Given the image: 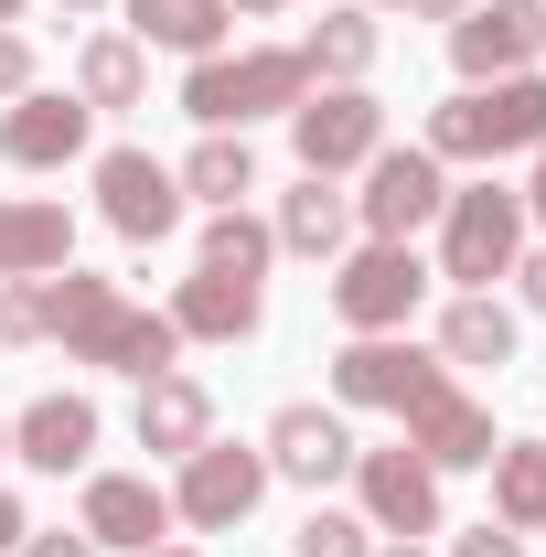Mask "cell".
Wrapping results in <instances>:
<instances>
[{
  "label": "cell",
  "mask_w": 546,
  "mask_h": 557,
  "mask_svg": "<svg viewBox=\"0 0 546 557\" xmlns=\"http://www.w3.org/2000/svg\"><path fill=\"white\" fill-rule=\"evenodd\" d=\"M44 333L65 344V364H108V375H139V386L183 364L172 311H150V300H129L119 278H86V269L44 278Z\"/></svg>",
  "instance_id": "obj_1"
},
{
  "label": "cell",
  "mask_w": 546,
  "mask_h": 557,
  "mask_svg": "<svg viewBox=\"0 0 546 557\" xmlns=\"http://www.w3.org/2000/svg\"><path fill=\"white\" fill-rule=\"evenodd\" d=\"M429 161H514V150H546V65L536 75H493V86H461V97H439L429 108V129H418Z\"/></svg>",
  "instance_id": "obj_2"
},
{
  "label": "cell",
  "mask_w": 546,
  "mask_h": 557,
  "mask_svg": "<svg viewBox=\"0 0 546 557\" xmlns=\"http://www.w3.org/2000/svg\"><path fill=\"white\" fill-rule=\"evenodd\" d=\"M311 97V65L300 44H247V54H204L183 75V119L194 129H258V119H289Z\"/></svg>",
  "instance_id": "obj_3"
},
{
  "label": "cell",
  "mask_w": 546,
  "mask_h": 557,
  "mask_svg": "<svg viewBox=\"0 0 546 557\" xmlns=\"http://www.w3.org/2000/svg\"><path fill=\"white\" fill-rule=\"evenodd\" d=\"M525 247H536L525 194L482 172V183H450V205H439V258H429V269L450 278V289H493V278H514Z\"/></svg>",
  "instance_id": "obj_4"
},
{
  "label": "cell",
  "mask_w": 546,
  "mask_h": 557,
  "mask_svg": "<svg viewBox=\"0 0 546 557\" xmlns=\"http://www.w3.org/2000/svg\"><path fill=\"white\" fill-rule=\"evenodd\" d=\"M429 258H418L408 236H364V247H343L333 258V322L343 333H408L418 300H429Z\"/></svg>",
  "instance_id": "obj_5"
},
{
  "label": "cell",
  "mask_w": 546,
  "mask_h": 557,
  "mask_svg": "<svg viewBox=\"0 0 546 557\" xmlns=\"http://www.w3.org/2000/svg\"><path fill=\"white\" fill-rule=\"evenodd\" d=\"M258 504H269V450L258 440H204V450L172 461V525H194V536H236Z\"/></svg>",
  "instance_id": "obj_6"
},
{
  "label": "cell",
  "mask_w": 546,
  "mask_h": 557,
  "mask_svg": "<svg viewBox=\"0 0 546 557\" xmlns=\"http://www.w3.org/2000/svg\"><path fill=\"white\" fill-rule=\"evenodd\" d=\"M289 150H300V172H322V183L364 172V161L386 150V97H375V86H311V97L289 108Z\"/></svg>",
  "instance_id": "obj_7"
},
{
  "label": "cell",
  "mask_w": 546,
  "mask_h": 557,
  "mask_svg": "<svg viewBox=\"0 0 546 557\" xmlns=\"http://www.w3.org/2000/svg\"><path fill=\"white\" fill-rule=\"evenodd\" d=\"M439 205H450V161H429L418 139H386V150L364 161L353 236H408V247H418V225H439Z\"/></svg>",
  "instance_id": "obj_8"
},
{
  "label": "cell",
  "mask_w": 546,
  "mask_h": 557,
  "mask_svg": "<svg viewBox=\"0 0 546 557\" xmlns=\"http://www.w3.org/2000/svg\"><path fill=\"white\" fill-rule=\"evenodd\" d=\"M397 429H408V450L429 461V472H439V483L493 461V408H482V397L461 386V375H450V364H439V375L418 386L408 408H397Z\"/></svg>",
  "instance_id": "obj_9"
},
{
  "label": "cell",
  "mask_w": 546,
  "mask_h": 557,
  "mask_svg": "<svg viewBox=\"0 0 546 557\" xmlns=\"http://www.w3.org/2000/svg\"><path fill=\"white\" fill-rule=\"evenodd\" d=\"M343 483H353V515H364L375 536H408V547L439 536V472L418 461L408 440H397V450H353V472H343Z\"/></svg>",
  "instance_id": "obj_10"
},
{
  "label": "cell",
  "mask_w": 546,
  "mask_h": 557,
  "mask_svg": "<svg viewBox=\"0 0 546 557\" xmlns=\"http://www.w3.org/2000/svg\"><path fill=\"white\" fill-rule=\"evenodd\" d=\"M97 214H108V236H129V247H161L172 225H183V183H172V161L161 150H97Z\"/></svg>",
  "instance_id": "obj_11"
},
{
  "label": "cell",
  "mask_w": 546,
  "mask_h": 557,
  "mask_svg": "<svg viewBox=\"0 0 546 557\" xmlns=\"http://www.w3.org/2000/svg\"><path fill=\"white\" fill-rule=\"evenodd\" d=\"M546 65V0H472L450 22V75L493 86V75H536Z\"/></svg>",
  "instance_id": "obj_12"
},
{
  "label": "cell",
  "mask_w": 546,
  "mask_h": 557,
  "mask_svg": "<svg viewBox=\"0 0 546 557\" xmlns=\"http://www.w3.org/2000/svg\"><path fill=\"white\" fill-rule=\"evenodd\" d=\"M75 525L97 536V557H150V547H172V493L150 472H86Z\"/></svg>",
  "instance_id": "obj_13"
},
{
  "label": "cell",
  "mask_w": 546,
  "mask_h": 557,
  "mask_svg": "<svg viewBox=\"0 0 546 557\" xmlns=\"http://www.w3.org/2000/svg\"><path fill=\"white\" fill-rule=\"evenodd\" d=\"M258 450H269V483H300V493H333L343 472H353V429H343V408H322V397H289Z\"/></svg>",
  "instance_id": "obj_14"
},
{
  "label": "cell",
  "mask_w": 546,
  "mask_h": 557,
  "mask_svg": "<svg viewBox=\"0 0 546 557\" xmlns=\"http://www.w3.org/2000/svg\"><path fill=\"white\" fill-rule=\"evenodd\" d=\"M86 139H97V108H86V97L33 86V97L0 108V161H11V172H65V161H86Z\"/></svg>",
  "instance_id": "obj_15"
},
{
  "label": "cell",
  "mask_w": 546,
  "mask_h": 557,
  "mask_svg": "<svg viewBox=\"0 0 546 557\" xmlns=\"http://www.w3.org/2000/svg\"><path fill=\"white\" fill-rule=\"evenodd\" d=\"M439 375V354H418L408 333H353V344L333 354V408H408L418 386Z\"/></svg>",
  "instance_id": "obj_16"
},
{
  "label": "cell",
  "mask_w": 546,
  "mask_h": 557,
  "mask_svg": "<svg viewBox=\"0 0 546 557\" xmlns=\"http://www.w3.org/2000/svg\"><path fill=\"white\" fill-rule=\"evenodd\" d=\"M11 461L22 472H86L97 461V397H75V386H54V397H33V408H11Z\"/></svg>",
  "instance_id": "obj_17"
},
{
  "label": "cell",
  "mask_w": 546,
  "mask_h": 557,
  "mask_svg": "<svg viewBox=\"0 0 546 557\" xmlns=\"http://www.w3.org/2000/svg\"><path fill=\"white\" fill-rule=\"evenodd\" d=\"M172 333L183 344H247L258 322H269V278H225V269H194V278H172Z\"/></svg>",
  "instance_id": "obj_18"
},
{
  "label": "cell",
  "mask_w": 546,
  "mask_h": 557,
  "mask_svg": "<svg viewBox=\"0 0 546 557\" xmlns=\"http://www.w3.org/2000/svg\"><path fill=\"white\" fill-rule=\"evenodd\" d=\"M129 429H139V450H150V461H183V450H204V440H214V386L172 364V375H150V386H139Z\"/></svg>",
  "instance_id": "obj_19"
},
{
  "label": "cell",
  "mask_w": 546,
  "mask_h": 557,
  "mask_svg": "<svg viewBox=\"0 0 546 557\" xmlns=\"http://www.w3.org/2000/svg\"><path fill=\"white\" fill-rule=\"evenodd\" d=\"M75 269V214L54 194H0V278H54Z\"/></svg>",
  "instance_id": "obj_20"
},
{
  "label": "cell",
  "mask_w": 546,
  "mask_h": 557,
  "mask_svg": "<svg viewBox=\"0 0 546 557\" xmlns=\"http://www.w3.org/2000/svg\"><path fill=\"white\" fill-rule=\"evenodd\" d=\"M514 344H525L514 300H493V289H450V311H439V364H450V375L514 364Z\"/></svg>",
  "instance_id": "obj_21"
},
{
  "label": "cell",
  "mask_w": 546,
  "mask_h": 557,
  "mask_svg": "<svg viewBox=\"0 0 546 557\" xmlns=\"http://www.w3.org/2000/svg\"><path fill=\"white\" fill-rule=\"evenodd\" d=\"M269 236H278V258H343V247H353V194L322 183V172H300V183L278 194Z\"/></svg>",
  "instance_id": "obj_22"
},
{
  "label": "cell",
  "mask_w": 546,
  "mask_h": 557,
  "mask_svg": "<svg viewBox=\"0 0 546 557\" xmlns=\"http://www.w3.org/2000/svg\"><path fill=\"white\" fill-rule=\"evenodd\" d=\"M75 97H86L97 119L150 108V44H129V33H86V44H75Z\"/></svg>",
  "instance_id": "obj_23"
},
{
  "label": "cell",
  "mask_w": 546,
  "mask_h": 557,
  "mask_svg": "<svg viewBox=\"0 0 546 557\" xmlns=\"http://www.w3.org/2000/svg\"><path fill=\"white\" fill-rule=\"evenodd\" d=\"M375 54H386V22H375V11H353V0H333V11L300 33L311 86H364V75H375Z\"/></svg>",
  "instance_id": "obj_24"
},
{
  "label": "cell",
  "mask_w": 546,
  "mask_h": 557,
  "mask_svg": "<svg viewBox=\"0 0 546 557\" xmlns=\"http://www.w3.org/2000/svg\"><path fill=\"white\" fill-rule=\"evenodd\" d=\"M119 11H129V44H161V54H183V65L225 54V33H236L225 0H119Z\"/></svg>",
  "instance_id": "obj_25"
},
{
  "label": "cell",
  "mask_w": 546,
  "mask_h": 557,
  "mask_svg": "<svg viewBox=\"0 0 546 557\" xmlns=\"http://www.w3.org/2000/svg\"><path fill=\"white\" fill-rule=\"evenodd\" d=\"M183 205H204V214H225V205H247L258 194V150H247V129H204L194 150H183Z\"/></svg>",
  "instance_id": "obj_26"
},
{
  "label": "cell",
  "mask_w": 546,
  "mask_h": 557,
  "mask_svg": "<svg viewBox=\"0 0 546 557\" xmlns=\"http://www.w3.org/2000/svg\"><path fill=\"white\" fill-rule=\"evenodd\" d=\"M493 525L514 536H546V440H493Z\"/></svg>",
  "instance_id": "obj_27"
},
{
  "label": "cell",
  "mask_w": 546,
  "mask_h": 557,
  "mask_svg": "<svg viewBox=\"0 0 546 557\" xmlns=\"http://www.w3.org/2000/svg\"><path fill=\"white\" fill-rule=\"evenodd\" d=\"M269 258H278L269 214H247V205L204 214V247H194V269H225V278H269Z\"/></svg>",
  "instance_id": "obj_28"
},
{
  "label": "cell",
  "mask_w": 546,
  "mask_h": 557,
  "mask_svg": "<svg viewBox=\"0 0 546 557\" xmlns=\"http://www.w3.org/2000/svg\"><path fill=\"white\" fill-rule=\"evenodd\" d=\"M289 557H375V525H364V515H343V504H311V515H300V536H289Z\"/></svg>",
  "instance_id": "obj_29"
},
{
  "label": "cell",
  "mask_w": 546,
  "mask_h": 557,
  "mask_svg": "<svg viewBox=\"0 0 546 557\" xmlns=\"http://www.w3.org/2000/svg\"><path fill=\"white\" fill-rule=\"evenodd\" d=\"M0 344H44V278H0Z\"/></svg>",
  "instance_id": "obj_30"
},
{
  "label": "cell",
  "mask_w": 546,
  "mask_h": 557,
  "mask_svg": "<svg viewBox=\"0 0 546 557\" xmlns=\"http://www.w3.org/2000/svg\"><path fill=\"white\" fill-rule=\"evenodd\" d=\"M11 97H33V33L22 22H0V108Z\"/></svg>",
  "instance_id": "obj_31"
},
{
  "label": "cell",
  "mask_w": 546,
  "mask_h": 557,
  "mask_svg": "<svg viewBox=\"0 0 546 557\" xmlns=\"http://www.w3.org/2000/svg\"><path fill=\"white\" fill-rule=\"evenodd\" d=\"M439 557H525V536L482 515V525H461V536H450V547H439Z\"/></svg>",
  "instance_id": "obj_32"
},
{
  "label": "cell",
  "mask_w": 546,
  "mask_h": 557,
  "mask_svg": "<svg viewBox=\"0 0 546 557\" xmlns=\"http://www.w3.org/2000/svg\"><path fill=\"white\" fill-rule=\"evenodd\" d=\"M22 557H97V536H86V525H33Z\"/></svg>",
  "instance_id": "obj_33"
},
{
  "label": "cell",
  "mask_w": 546,
  "mask_h": 557,
  "mask_svg": "<svg viewBox=\"0 0 546 557\" xmlns=\"http://www.w3.org/2000/svg\"><path fill=\"white\" fill-rule=\"evenodd\" d=\"M514 300H525V311H546V247H525V258H514Z\"/></svg>",
  "instance_id": "obj_34"
},
{
  "label": "cell",
  "mask_w": 546,
  "mask_h": 557,
  "mask_svg": "<svg viewBox=\"0 0 546 557\" xmlns=\"http://www.w3.org/2000/svg\"><path fill=\"white\" fill-rule=\"evenodd\" d=\"M22 536H33V515H22V493H0V557H22Z\"/></svg>",
  "instance_id": "obj_35"
},
{
  "label": "cell",
  "mask_w": 546,
  "mask_h": 557,
  "mask_svg": "<svg viewBox=\"0 0 546 557\" xmlns=\"http://www.w3.org/2000/svg\"><path fill=\"white\" fill-rule=\"evenodd\" d=\"M525 161H536V172H525L514 194H525V225H546V150H525Z\"/></svg>",
  "instance_id": "obj_36"
},
{
  "label": "cell",
  "mask_w": 546,
  "mask_h": 557,
  "mask_svg": "<svg viewBox=\"0 0 546 557\" xmlns=\"http://www.w3.org/2000/svg\"><path fill=\"white\" fill-rule=\"evenodd\" d=\"M397 11H408V22H461L472 0H397Z\"/></svg>",
  "instance_id": "obj_37"
},
{
  "label": "cell",
  "mask_w": 546,
  "mask_h": 557,
  "mask_svg": "<svg viewBox=\"0 0 546 557\" xmlns=\"http://www.w3.org/2000/svg\"><path fill=\"white\" fill-rule=\"evenodd\" d=\"M225 11H247V22H278V11H289V0H225Z\"/></svg>",
  "instance_id": "obj_38"
},
{
  "label": "cell",
  "mask_w": 546,
  "mask_h": 557,
  "mask_svg": "<svg viewBox=\"0 0 546 557\" xmlns=\"http://www.w3.org/2000/svg\"><path fill=\"white\" fill-rule=\"evenodd\" d=\"M375 557H439V547H408V536H386V547H375Z\"/></svg>",
  "instance_id": "obj_39"
},
{
  "label": "cell",
  "mask_w": 546,
  "mask_h": 557,
  "mask_svg": "<svg viewBox=\"0 0 546 557\" xmlns=\"http://www.w3.org/2000/svg\"><path fill=\"white\" fill-rule=\"evenodd\" d=\"M22 11H33V0H0V22H22Z\"/></svg>",
  "instance_id": "obj_40"
},
{
  "label": "cell",
  "mask_w": 546,
  "mask_h": 557,
  "mask_svg": "<svg viewBox=\"0 0 546 557\" xmlns=\"http://www.w3.org/2000/svg\"><path fill=\"white\" fill-rule=\"evenodd\" d=\"M54 11H108V0H54Z\"/></svg>",
  "instance_id": "obj_41"
},
{
  "label": "cell",
  "mask_w": 546,
  "mask_h": 557,
  "mask_svg": "<svg viewBox=\"0 0 546 557\" xmlns=\"http://www.w3.org/2000/svg\"><path fill=\"white\" fill-rule=\"evenodd\" d=\"M150 557H204V547H150Z\"/></svg>",
  "instance_id": "obj_42"
},
{
  "label": "cell",
  "mask_w": 546,
  "mask_h": 557,
  "mask_svg": "<svg viewBox=\"0 0 546 557\" xmlns=\"http://www.w3.org/2000/svg\"><path fill=\"white\" fill-rule=\"evenodd\" d=\"M0 461H11V418H0Z\"/></svg>",
  "instance_id": "obj_43"
}]
</instances>
